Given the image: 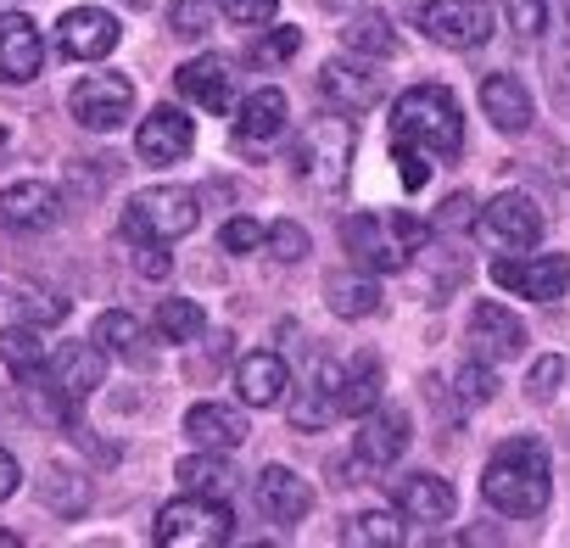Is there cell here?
<instances>
[{"instance_id":"cell-1","label":"cell","mask_w":570,"mask_h":548,"mask_svg":"<svg viewBox=\"0 0 570 548\" xmlns=\"http://www.w3.org/2000/svg\"><path fill=\"white\" fill-rule=\"evenodd\" d=\"M392 151L403 168V185L420 190L431 179V163H453L464 151V118L459 101L442 85H414L392 107Z\"/></svg>"},{"instance_id":"cell-2","label":"cell","mask_w":570,"mask_h":548,"mask_svg":"<svg viewBox=\"0 0 570 548\" xmlns=\"http://www.w3.org/2000/svg\"><path fill=\"white\" fill-rule=\"evenodd\" d=\"M548 492H553V470H548V448L537 437H509L492 448V459L481 470V498L498 515L531 520V515H542Z\"/></svg>"},{"instance_id":"cell-3","label":"cell","mask_w":570,"mask_h":548,"mask_svg":"<svg viewBox=\"0 0 570 548\" xmlns=\"http://www.w3.org/2000/svg\"><path fill=\"white\" fill-rule=\"evenodd\" d=\"M425 241H431V224L414 213H353L342 224V246L353 252L358 268H375V274L403 268Z\"/></svg>"},{"instance_id":"cell-4","label":"cell","mask_w":570,"mask_h":548,"mask_svg":"<svg viewBox=\"0 0 570 548\" xmlns=\"http://www.w3.org/2000/svg\"><path fill=\"white\" fill-rule=\"evenodd\" d=\"M196 218H202V207H196V196H190L185 185H151V190H135V196H129L118 229H124V241H135V246H146V241L168 246V241L190 235Z\"/></svg>"},{"instance_id":"cell-5","label":"cell","mask_w":570,"mask_h":548,"mask_svg":"<svg viewBox=\"0 0 570 548\" xmlns=\"http://www.w3.org/2000/svg\"><path fill=\"white\" fill-rule=\"evenodd\" d=\"M151 537H157L163 548H218V542L235 537V515H229L224 498L190 492V498H174V503L157 515Z\"/></svg>"},{"instance_id":"cell-6","label":"cell","mask_w":570,"mask_h":548,"mask_svg":"<svg viewBox=\"0 0 570 548\" xmlns=\"http://www.w3.org/2000/svg\"><path fill=\"white\" fill-rule=\"evenodd\" d=\"M353 151H358V135H353V124H342V112L308 124L303 140H297V163L320 185V196H342L347 168H353Z\"/></svg>"},{"instance_id":"cell-7","label":"cell","mask_w":570,"mask_h":548,"mask_svg":"<svg viewBox=\"0 0 570 548\" xmlns=\"http://www.w3.org/2000/svg\"><path fill=\"white\" fill-rule=\"evenodd\" d=\"M414 23L425 40H436L448 51H475L492 40L498 12H492V0H431V7L414 12Z\"/></svg>"},{"instance_id":"cell-8","label":"cell","mask_w":570,"mask_h":548,"mask_svg":"<svg viewBox=\"0 0 570 548\" xmlns=\"http://www.w3.org/2000/svg\"><path fill=\"white\" fill-rule=\"evenodd\" d=\"M68 112H73L85 129L112 135V129H124L129 112H135V79H129V74H96V79H79L73 96H68Z\"/></svg>"},{"instance_id":"cell-9","label":"cell","mask_w":570,"mask_h":548,"mask_svg":"<svg viewBox=\"0 0 570 548\" xmlns=\"http://www.w3.org/2000/svg\"><path fill=\"white\" fill-rule=\"evenodd\" d=\"M492 281L520 292L525 303H559L564 286H570V257H559V252H548V257H498Z\"/></svg>"},{"instance_id":"cell-10","label":"cell","mask_w":570,"mask_h":548,"mask_svg":"<svg viewBox=\"0 0 570 548\" xmlns=\"http://www.w3.org/2000/svg\"><path fill=\"white\" fill-rule=\"evenodd\" d=\"M118 40H124V29H118V18L101 12V7H73V12H62V23H57V51L73 57V62H101V57L118 51Z\"/></svg>"},{"instance_id":"cell-11","label":"cell","mask_w":570,"mask_h":548,"mask_svg":"<svg viewBox=\"0 0 570 548\" xmlns=\"http://www.w3.org/2000/svg\"><path fill=\"white\" fill-rule=\"evenodd\" d=\"M62 218V196L46 179H18L12 190H0V229L12 235H40Z\"/></svg>"},{"instance_id":"cell-12","label":"cell","mask_w":570,"mask_h":548,"mask_svg":"<svg viewBox=\"0 0 570 548\" xmlns=\"http://www.w3.org/2000/svg\"><path fill=\"white\" fill-rule=\"evenodd\" d=\"M381 90H386V85H381L370 68L347 62V57H336V62L320 68V96H325V107L342 112V118H364V112L381 101Z\"/></svg>"},{"instance_id":"cell-13","label":"cell","mask_w":570,"mask_h":548,"mask_svg":"<svg viewBox=\"0 0 570 548\" xmlns=\"http://www.w3.org/2000/svg\"><path fill=\"white\" fill-rule=\"evenodd\" d=\"M190 146H196V124H190L179 107H157V112L135 129V151H140V163H151V168H174L179 157H190Z\"/></svg>"},{"instance_id":"cell-14","label":"cell","mask_w":570,"mask_h":548,"mask_svg":"<svg viewBox=\"0 0 570 548\" xmlns=\"http://www.w3.org/2000/svg\"><path fill=\"white\" fill-rule=\"evenodd\" d=\"M252 498H257V509H263L274 526H297V520L314 509V487H308L297 470H285V464H268V470H257V481H252Z\"/></svg>"},{"instance_id":"cell-15","label":"cell","mask_w":570,"mask_h":548,"mask_svg":"<svg viewBox=\"0 0 570 548\" xmlns=\"http://www.w3.org/2000/svg\"><path fill=\"white\" fill-rule=\"evenodd\" d=\"M481 229H487L492 241H503V246H537V241H542V207H537L525 190H503V196L487 202Z\"/></svg>"},{"instance_id":"cell-16","label":"cell","mask_w":570,"mask_h":548,"mask_svg":"<svg viewBox=\"0 0 570 548\" xmlns=\"http://www.w3.org/2000/svg\"><path fill=\"white\" fill-rule=\"evenodd\" d=\"M470 348H475V359L487 364H503V359H520V348H525V325L503 309V303H481L475 314H470Z\"/></svg>"},{"instance_id":"cell-17","label":"cell","mask_w":570,"mask_h":548,"mask_svg":"<svg viewBox=\"0 0 570 548\" xmlns=\"http://www.w3.org/2000/svg\"><path fill=\"white\" fill-rule=\"evenodd\" d=\"M46 62V46H40V29L23 18V12H7L0 18V79L7 85H29Z\"/></svg>"},{"instance_id":"cell-18","label":"cell","mask_w":570,"mask_h":548,"mask_svg":"<svg viewBox=\"0 0 570 548\" xmlns=\"http://www.w3.org/2000/svg\"><path fill=\"white\" fill-rule=\"evenodd\" d=\"M325 381H331V392H336L342 414H370V409H381L386 370H381V359H375V353H358L353 364H342V370H325Z\"/></svg>"},{"instance_id":"cell-19","label":"cell","mask_w":570,"mask_h":548,"mask_svg":"<svg viewBox=\"0 0 570 548\" xmlns=\"http://www.w3.org/2000/svg\"><path fill=\"white\" fill-rule=\"evenodd\" d=\"M174 85H179V96L196 101L202 112H229V107H235V79H229V68H224L218 57L185 62V68L174 74Z\"/></svg>"},{"instance_id":"cell-20","label":"cell","mask_w":570,"mask_h":548,"mask_svg":"<svg viewBox=\"0 0 570 548\" xmlns=\"http://www.w3.org/2000/svg\"><path fill=\"white\" fill-rule=\"evenodd\" d=\"M51 381L79 403V398H90L101 381H107V359H101V342L90 348V342H62L57 353H51Z\"/></svg>"},{"instance_id":"cell-21","label":"cell","mask_w":570,"mask_h":548,"mask_svg":"<svg viewBox=\"0 0 570 548\" xmlns=\"http://www.w3.org/2000/svg\"><path fill=\"white\" fill-rule=\"evenodd\" d=\"M409 448V414L403 409H370L364 431H358V459L370 470H392Z\"/></svg>"},{"instance_id":"cell-22","label":"cell","mask_w":570,"mask_h":548,"mask_svg":"<svg viewBox=\"0 0 570 548\" xmlns=\"http://www.w3.org/2000/svg\"><path fill=\"white\" fill-rule=\"evenodd\" d=\"M392 487V498H397V509L403 515H414V520H448L453 515V487L442 481V476H431V470H414V476H397V481H386Z\"/></svg>"},{"instance_id":"cell-23","label":"cell","mask_w":570,"mask_h":548,"mask_svg":"<svg viewBox=\"0 0 570 548\" xmlns=\"http://www.w3.org/2000/svg\"><path fill=\"white\" fill-rule=\"evenodd\" d=\"M285 381H292V370H285L279 353H246L240 370H235V392L252 409H274L285 398Z\"/></svg>"},{"instance_id":"cell-24","label":"cell","mask_w":570,"mask_h":548,"mask_svg":"<svg viewBox=\"0 0 570 548\" xmlns=\"http://www.w3.org/2000/svg\"><path fill=\"white\" fill-rule=\"evenodd\" d=\"M481 107H487V124H498L503 135L531 129V90H525L514 74H492V79H481Z\"/></svg>"},{"instance_id":"cell-25","label":"cell","mask_w":570,"mask_h":548,"mask_svg":"<svg viewBox=\"0 0 570 548\" xmlns=\"http://www.w3.org/2000/svg\"><path fill=\"white\" fill-rule=\"evenodd\" d=\"M285 135V90H257V96H246L240 101V118H235V140L246 146V151H257V146H268V140H279Z\"/></svg>"},{"instance_id":"cell-26","label":"cell","mask_w":570,"mask_h":548,"mask_svg":"<svg viewBox=\"0 0 570 548\" xmlns=\"http://www.w3.org/2000/svg\"><path fill=\"white\" fill-rule=\"evenodd\" d=\"M185 437H190L196 448L235 453V448L246 442V420H240L235 409H224V403H196V409L185 414Z\"/></svg>"},{"instance_id":"cell-27","label":"cell","mask_w":570,"mask_h":548,"mask_svg":"<svg viewBox=\"0 0 570 548\" xmlns=\"http://www.w3.org/2000/svg\"><path fill=\"white\" fill-rule=\"evenodd\" d=\"M174 476L185 481V492H207V498H224L235 487V470H229V459H218V448H207L196 459H179Z\"/></svg>"},{"instance_id":"cell-28","label":"cell","mask_w":570,"mask_h":548,"mask_svg":"<svg viewBox=\"0 0 570 548\" xmlns=\"http://www.w3.org/2000/svg\"><path fill=\"white\" fill-rule=\"evenodd\" d=\"M0 364H7L18 381L51 370V359H46V348H40V336L29 325H7V331H0Z\"/></svg>"},{"instance_id":"cell-29","label":"cell","mask_w":570,"mask_h":548,"mask_svg":"<svg viewBox=\"0 0 570 548\" xmlns=\"http://www.w3.org/2000/svg\"><path fill=\"white\" fill-rule=\"evenodd\" d=\"M96 342H101L107 353L129 359V364H146V331H140V320L124 314V309H112V314L96 320Z\"/></svg>"},{"instance_id":"cell-30","label":"cell","mask_w":570,"mask_h":548,"mask_svg":"<svg viewBox=\"0 0 570 548\" xmlns=\"http://www.w3.org/2000/svg\"><path fill=\"white\" fill-rule=\"evenodd\" d=\"M325 297H331V309H336L342 320H370V314L381 309V292H375V281H358V274H331Z\"/></svg>"},{"instance_id":"cell-31","label":"cell","mask_w":570,"mask_h":548,"mask_svg":"<svg viewBox=\"0 0 570 548\" xmlns=\"http://www.w3.org/2000/svg\"><path fill=\"white\" fill-rule=\"evenodd\" d=\"M342 542H353V548H397V542H403V526H397V515H381V509H370V515L347 520Z\"/></svg>"},{"instance_id":"cell-32","label":"cell","mask_w":570,"mask_h":548,"mask_svg":"<svg viewBox=\"0 0 570 548\" xmlns=\"http://www.w3.org/2000/svg\"><path fill=\"white\" fill-rule=\"evenodd\" d=\"M342 40H347L353 51H364V57H392V51H397V40H392V23H386L381 12H364V18H353Z\"/></svg>"},{"instance_id":"cell-33","label":"cell","mask_w":570,"mask_h":548,"mask_svg":"<svg viewBox=\"0 0 570 548\" xmlns=\"http://www.w3.org/2000/svg\"><path fill=\"white\" fill-rule=\"evenodd\" d=\"M157 331H163L168 342H196V336L207 331V320H202V309H196V303L168 297V303L157 309Z\"/></svg>"},{"instance_id":"cell-34","label":"cell","mask_w":570,"mask_h":548,"mask_svg":"<svg viewBox=\"0 0 570 548\" xmlns=\"http://www.w3.org/2000/svg\"><path fill=\"white\" fill-rule=\"evenodd\" d=\"M331 420H342V403H336L331 381H320V392H308L303 403H292V425L297 431H325Z\"/></svg>"},{"instance_id":"cell-35","label":"cell","mask_w":570,"mask_h":548,"mask_svg":"<svg viewBox=\"0 0 570 548\" xmlns=\"http://www.w3.org/2000/svg\"><path fill=\"white\" fill-rule=\"evenodd\" d=\"M213 0H174V12H168V29H174V40H202L207 29H213Z\"/></svg>"},{"instance_id":"cell-36","label":"cell","mask_w":570,"mask_h":548,"mask_svg":"<svg viewBox=\"0 0 570 548\" xmlns=\"http://www.w3.org/2000/svg\"><path fill=\"white\" fill-rule=\"evenodd\" d=\"M263 241H268V252H274L279 263H303V257H308V229H303L297 218L268 224V229H263Z\"/></svg>"},{"instance_id":"cell-37","label":"cell","mask_w":570,"mask_h":548,"mask_svg":"<svg viewBox=\"0 0 570 548\" xmlns=\"http://www.w3.org/2000/svg\"><path fill=\"white\" fill-rule=\"evenodd\" d=\"M18 314H23L29 325H62V320H68V303H62L57 292H35V286H23V292H18Z\"/></svg>"},{"instance_id":"cell-38","label":"cell","mask_w":570,"mask_h":548,"mask_svg":"<svg viewBox=\"0 0 570 548\" xmlns=\"http://www.w3.org/2000/svg\"><path fill=\"white\" fill-rule=\"evenodd\" d=\"M40 492H46V503H51V509H68V515H79V509L90 503L85 481H79V476H68V470H51Z\"/></svg>"},{"instance_id":"cell-39","label":"cell","mask_w":570,"mask_h":548,"mask_svg":"<svg viewBox=\"0 0 570 548\" xmlns=\"http://www.w3.org/2000/svg\"><path fill=\"white\" fill-rule=\"evenodd\" d=\"M297 46H303V29H292V23H285V29H274L268 40H257V46H252V62H257V68H268V62H285V57H297Z\"/></svg>"},{"instance_id":"cell-40","label":"cell","mask_w":570,"mask_h":548,"mask_svg":"<svg viewBox=\"0 0 570 548\" xmlns=\"http://www.w3.org/2000/svg\"><path fill=\"white\" fill-rule=\"evenodd\" d=\"M559 381H564V359H559V353H548V359H537V364H531V375H525V398L548 403V398L559 392Z\"/></svg>"},{"instance_id":"cell-41","label":"cell","mask_w":570,"mask_h":548,"mask_svg":"<svg viewBox=\"0 0 570 548\" xmlns=\"http://www.w3.org/2000/svg\"><path fill=\"white\" fill-rule=\"evenodd\" d=\"M218 12L229 23H268L279 12V0H218Z\"/></svg>"},{"instance_id":"cell-42","label":"cell","mask_w":570,"mask_h":548,"mask_svg":"<svg viewBox=\"0 0 570 548\" xmlns=\"http://www.w3.org/2000/svg\"><path fill=\"white\" fill-rule=\"evenodd\" d=\"M218 241H224V252H252V246H263V224L257 218H229L218 229Z\"/></svg>"},{"instance_id":"cell-43","label":"cell","mask_w":570,"mask_h":548,"mask_svg":"<svg viewBox=\"0 0 570 548\" xmlns=\"http://www.w3.org/2000/svg\"><path fill=\"white\" fill-rule=\"evenodd\" d=\"M492 392H498V381H492V370H481V364H470V370L459 375V398H464L470 409H481V403H492Z\"/></svg>"},{"instance_id":"cell-44","label":"cell","mask_w":570,"mask_h":548,"mask_svg":"<svg viewBox=\"0 0 570 548\" xmlns=\"http://www.w3.org/2000/svg\"><path fill=\"white\" fill-rule=\"evenodd\" d=\"M509 23H514V35H542V0H509Z\"/></svg>"},{"instance_id":"cell-45","label":"cell","mask_w":570,"mask_h":548,"mask_svg":"<svg viewBox=\"0 0 570 548\" xmlns=\"http://www.w3.org/2000/svg\"><path fill=\"white\" fill-rule=\"evenodd\" d=\"M135 268L146 274V281H163V274H168V252H163L157 241H146V246L135 252Z\"/></svg>"},{"instance_id":"cell-46","label":"cell","mask_w":570,"mask_h":548,"mask_svg":"<svg viewBox=\"0 0 570 548\" xmlns=\"http://www.w3.org/2000/svg\"><path fill=\"white\" fill-rule=\"evenodd\" d=\"M470 207H475V202H470V196L459 190V196H453V202L442 207V224H448V229H464V224H470Z\"/></svg>"},{"instance_id":"cell-47","label":"cell","mask_w":570,"mask_h":548,"mask_svg":"<svg viewBox=\"0 0 570 548\" xmlns=\"http://www.w3.org/2000/svg\"><path fill=\"white\" fill-rule=\"evenodd\" d=\"M18 481H23V476H18V459H12L7 448H0V503H7V498L18 492Z\"/></svg>"},{"instance_id":"cell-48","label":"cell","mask_w":570,"mask_h":548,"mask_svg":"<svg viewBox=\"0 0 570 548\" xmlns=\"http://www.w3.org/2000/svg\"><path fill=\"white\" fill-rule=\"evenodd\" d=\"M325 12H347V7H358V0H320Z\"/></svg>"},{"instance_id":"cell-49","label":"cell","mask_w":570,"mask_h":548,"mask_svg":"<svg viewBox=\"0 0 570 548\" xmlns=\"http://www.w3.org/2000/svg\"><path fill=\"white\" fill-rule=\"evenodd\" d=\"M18 542H23L18 531H0V548H18Z\"/></svg>"},{"instance_id":"cell-50","label":"cell","mask_w":570,"mask_h":548,"mask_svg":"<svg viewBox=\"0 0 570 548\" xmlns=\"http://www.w3.org/2000/svg\"><path fill=\"white\" fill-rule=\"evenodd\" d=\"M124 7H135V12H146V7H151V0H124Z\"/></svg>"},{"instance_id":"cell-51","label":"cell","mask_w":570,"mask_h":548,"mask_svg":"<svg viewBox=\"0 0 570 548\" xmlns=\"http://www.w3.org/2000/svg\"><path fill=\"white\" fill-rule=\"evenodd\" d=\"M0 146H7V135H0Z\"/></svg>"}]
</instances>
